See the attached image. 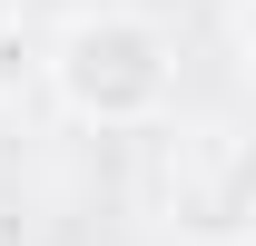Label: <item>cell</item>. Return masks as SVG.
Returning a JSON list of instances; mask_svg holds the SVG:
<instances>
[{
	"mask_svg": "<svg viewBox=\"0 0 256 246\" xmlns=\"http://www.w3.org/2000/svg\"><path fill=\"white\" fill-rule=\"evenodd\" d=\"M50 98L79 128H158L178 108V40L138 10H79L50 40Z\"/></svg>",
	"mask_w": 256,
	"mask_h": 246,
	"instance_id": "6da1fadb",
	"label": "cell"
},
{
	"mask_svg": "<svg viewBox=\"0 0 256 246\" xmlns=\"http://www.w3.org/2000/svg\"><path fill=\"white\" fill-rule=\"evenodd\" d=\"M188 236H246L256 226V148H197L188 178L168 187Z\"/></svg>",
	"mask_w": 256,
	"mask_h": 246,
	"instance_id": "7a4b0ae2",
	"label": "cell"
},
{
	"mask_svg": "<svg viewBox=\"0 0 256 246\" xmlns=\"http://www.w3.org/2000/svg\"><path fill=\"white\" fill-rule=\"evenodd\" d=\"M30 79H50V50H30L20 30H0V98H20Z\"/></svg>",
	"mask_w": 256,
	"mask_h": 246,
	"instance_id": "3957f363",
	"label": "cell"
},
{
	"mask_svg": "<svg viewBox=\"0 0 256 246\" xmlns=\"http://www.w3.org/2000/svg\"><path fill=\"white\" fill-rule=\"evenodd\" d=\"M236 50H246V69H256V0H236Z\"/></svg>",
	"mask_w": 256,
	"mask_h": 246,
	"instance_id": "277c9868",
	"label": "cell"
},
{
	"mask_svg": "<svg viewBox=\"0 0 256 246\" xmlns=\"http://www.w3.org/2000/svg\"><path fill=\"white\" fill-rule=\"evenodd\" d=\"M0 20H20V0H0Z\"/></svg>",
	"mask_w": 256,
	"mask_h": 246,
	"instance_id": "5b68a950",
	"label": "cell"
}]
</instances>
